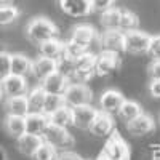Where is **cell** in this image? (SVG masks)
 Returning a JSON list of instances; mask_svg holds the SVG:
<instances>
[{
    "label": "cell",
    "instance_id": "obj_39",
    "mask_svg": "<svg viewBox=\"0 0 160 160\" xmlns=\"http://www.w3.org/2000/svg\"><path fill=\"white\" fill-rule=\"evenodd\" d=\"M13 0H0V7H5V5H11Z\"/></svg>",
    "mask_w": 160,
    "mask_h": 160
},
{
    "label": "cell",
    "instance_id": "obj_22",
    "mask_svg": "<svg viewBox=\"0 0 160 160\" xmlns=\"http://www.w3.org/2000/svg\"><path fill=\"white\" fill-rule=\"evenodd\" d=\"M120 16H122V8L112 7V8H109V10H106V11L101 13L99 22L104 28V31H118Z\"/></svg>",
    "mask_w": 160,
    "mask_h": 160
},
{
    "label": "cell",
    "instance_id": "obj_26",
    "mask_svg": "<svg viewBox=\"0 0 160 160\" xmlns=\"http://www.w3.org/2000/svg\"><path fill=\"white\" fill-rule=\"evenodd\" d=\"M48 120L51 125H56V127H62V128H68L69 125H72V120H74V115H72V108L69 106H62L58 111H55L51 115H48Z\"/></svg>",
    "mask_w": 160,
    "mask_h": 160
},
{
    "label": "cell",
    "instance_id": "obj_19",
    "mask_svg": "<svg viewBox=\"0 0 160 160\" xmlns=\"http://www.w3.org/2000/svg\"><path fill=\"white\" fill-rule=\"evenodd\" d=\"M38 53H40V56H43V58L59 61L61 56H62V42L58 37L48 38L45 42L38 43Z\"/></svg>",
    "mask_w": 160,
    "mask_h": 160
},
{
    "label": "cell",
    "instance_id": "obj_35",
    "mask_svg": "<svg viewBox=\"0 0 160 160\" xmlns=\"http://www.w3.org/2000/svg\"><path fill=\"white\" fill-rule=\"evenodd\" d=\"M55 160H83L82 157H80L77 152H74V151H61V152H58L56 154V157H55Z\"/></svg>",
    "mask_w": 160,
    "mask_h": 160
},
{
    "label": "cell",
    "instance_id": "obj_29",
    "mask_svg": "<svg viewBox=\"0 0 160 160\" xmlns=\"http://www.w3.org/2000/svg\"><path fill=\"white\" fill-rule=\"evenodd\" d=\"M21 15V11L15 5H5L0 7V26H10L13 24Z\"/></svg>",
    "mask_w": 160,
    "mask_h": 160
},
{
    "label": "cell",
    "instance_id": "obj_6",
    "mask_svg": "<svg viewBox=\"0 0 160 160\" xmlns=\"http://www.w3.org/2000/svg\"><path fill=\"white\" fill-rule=\"evenodd\" d=\"M98 42L101 51H111L117 55L125 51V34L120 31H104L98 35Z\"/></svg>",
    "mask_w": 160,
    "mask_h": 160
},
{
    "label": "cell",
    "instance_id": "obj_11",
    "mask_svg": "<svg viewBox=\"0 0 160 160\" xmlns=\"http://www.w3.org/2000/svg\"><path fill=\"white\" fill-rule=\"evenodd\" d=\"M55 71H59V61H56V59L38 56L31 64V74L35 78H38L40 82H42L45 77H48L50 74H53Z\"/></svg>",
    "mask_w": 160,
    "mask_h": 160
},
{
    "label": "cell",
    "instance_id": "obj_20",
    "mask_svg": "<svg viewBox=\"0 0 160 160\" xmlns=\"http://www.w3.org/2000/svg\"><path fill=\"white\" fill-rule=\"evenodd\" d=\"M31 64H32V61L26 55H22V53L10 55V74L26 77L31 72Z\"/></svg>",
    "mask_w": 160,
    "mask_h": 160
},
{
    "label": "cell",
    "instance_id": "obj_40",
    "mask_svg": "<svg viewBox=\"0 0 160 160\" xmlns=\"http://www.w3.org/2000/svg\"><path fill=\"white\" fill-rule=\"evenodd\" d=\"M95 160H109V158H108V157H106V155H104V154L101 152V154H99V155H98V157H96Z\"/></svg>",
    "mask_w": 160,
    "mask_h": 160
},
{
    "label": "cell",
    "instance_id": "obj_13",
    "mask_svg": "<svg viewBox=\"0 0 160 160\" xmlns=\"http://www.w3.org/2000/svg\"><path fill=\"white\" fill-rule=\"evenodd\" d=\"M98 38V32L96 29L93 28V26L90 24H78L75 26V28L72 29V34H71V38L72 42L78 43V45H82L85 48L90 50V45L95 42V40Z\"/></svg>",
    "mask_w": 160,
    "mask_h": 160
},
{
    "label": "cell",
    "instance_id": "obj_2",
    "mask_svg": "<svg viewBox=\"0 0 160 160\" xmlns=\"http://www.w3.org/2000/svg\"><path fill=\"white\" fill-rule=\"evenodd\" d=\"M42 138H43V142L53 146L56 151H69V148H72L75 142L72 135L68 131V128L56 127L51 123H48V127L42 133Z\"/></svg>",
    "mask_w": 160,
    "mask_h": 160
},
{
    "label": "cell",
    "instance_id": "obj_41",
    "mask_svg": "<svg viewBox=\"0 0 160 160\" xmlns=\"http://www.w3.org/2000/svg\"><path fill=\"white\" fill-rule=\"evenodd\" d=\"M0 160H5V152L0 149Z\"/></svg>",
    "mask_w": 160,
    "mask_h": 160
},
{
    "label": "cell",
    "instance_id": "obj_3",
    "mask_svg": "<svg viewBox=\"0 0 160 160\" xmlns=\"http://www.w3.org/2000/svg\"><path fill=\"white\" fill-rule=\"evenodd\" d=\"M91 98H93V93L85 83H69L62 93L64 104L72 109L78 108V106L91 104Z\"/></svg>",
    "mask_w": 160,
    "mask_h": 160
},
{
    "label": "cell",
    "instance_id": "obj_37",
    "mask_svg": "<svg viewBox=\"0 0 160 160\" xmlns=\"http://www.w3.org/2000/svg\"><path fill=\"white\" fill-rule=\"evenodd\" d=\"M149 93L152 98H160V80H151L149 82Z\"/></svg>",
    "mask_w": 160,
    "mask_h": 160
},
{
    "label": "cell",
    "instance_id": "obj_17",
    "mask_svg": "<svg viewBox=\"0 0 160 160\" xmlns=\"http://www.w3.org/2000/svg\"><path fill=\"white\" fill-rule=\"evenodd\" d=\"M154 118L149 115L142 112L141 115H138L136 118H133L131 122L127 123V130L131 133L133 136H142V135H148V133H151L154 130Z\"/></svg>",
    "mask_w": 160,
    "mask_h": 160
},
{
    "label": "cell",
    "instance_id": "obj_10",
    "mask_svg": "<svg viewBox=\"0 0 160 160\" xmlns=\"http://www.w3.org/2000/svg\"><path fill=\"white\" fill-rule=\"evenodd\" d=\"M59 8L62 13L72 18H85L93 13L90 0H59Z\"/></svg>",
    "mask_w": 160,
    "mask_h": 160
},
{
    "label": "cell",
    "instance_id": "obj_5",
    "mask_svg": "<svg viewBox=\"0 0 160 160\" xmlns=\"http://www.w3.org/2000/svg\"><path fill=\"white\" fill-rule=\"evenodd\" d=\"M151 37L144 31H133L125 34V51L131 53V55H144L149 51L151 45Z\"/></svg>",
    "mask_w": 160,
    "mask_h": 160
},
{
    "label": "cell",
    "instance_id": "obj_14",
    "mask_svg": "<svg viewBox=\"0 0 160 160\" xmlns=\"http://www.w3.org/2000/svg\"><path fill=\"white\" fill-rule=\"evenodd\" d=\"M88 130L91 131V135L99 136V138L109 136L111 133L114 131V120H112L111 114H106L102 111H98L95 120L91 122V125H90Z\"/></svg>",
    "mask_w": 160,
    "mask_h": 160
},
{
    "label": "cell",
    "instance_id": "obj_23",
    "mask_svg": "<svg viewBox=\"0 0 160 160\" xmlns=\"http://www.w3.org/2000/svg\"><path fill=\"white\" fill-rule=\"evenodd\" d=\"M3 128L7 135L11 138H19L21 135L26 133V125H24V117L19 115H7L3 120Z\"/></svg>",
    "mask_w": 160,
    "mask_h": 160
},
{
    "label": "cell",
    "instance_id": "obj_36",
    "mask_svg": "<svg viewBox=\"0 0 160 160\" xmlns=\"http://www.w3.org/2000/svg\"><path fill=\"white\" fill-rule=\"evenodd\" d=\"M148 72H149L151 80H160V61L152 59V62L149 64V68H148Z\"/></svg>",
    "mask_w": 160,
    "mask_h": 160
},
{
    "label": "cell",
    "instance_id": "obj_9",
    "mask_svg": "<svg viewBox=\"0 0 160 160\" xmlns=\"http://www.w3.org/2000/svg\"><path fill=\"white\" fill-rule=\"evenodd\" d=\"M68 85H69V80L62 71H55L48 77H45L42 80V83H40V87L45 90V93H51V95H62Z\"/></svg>",
    "mask_w": 160,
    "mask_h": 160
},
{
    "label": "cell",
    "instance_id": "obj_27",
    "mask_svg": "<svg viewBox=\"0 0 160 160\" xmlns=\"http://www.w3.org/2000/svg\"><path fill=\"white\" fill-rule=\"evenodd\" d=\"M139 29V18L136 13H133L130 10H122V16H120V26L118 31L120 32H133Z\"/></svg>",
    "mask_w": 160,
    "mask_h": 160
},
{
    "label": "cell",
    "instance_id": "obj_4",
    "mask_svg": "<svg viewBox=\"0 0 160 160\" xmlns=\"http://www.w3.org/2000/svg\"><path fill=\"white\" fill-rule=\"evenodd\" d=\"M102 154L109 160H130V146L118 135V131L114 130L104 144Z\"/></svg>",
    "mask_w": 160,
    "mask_h": 160
},
{
    "label": "cell",
    "instance_id": "obj_38",
    "mask_svg": "<svg viewBox=\"0 0 160 160\" xmlns=\"http://www.w3.org/2000/svg\"><path fill=\"white\" fill-rule=\"evenodd\" d=\"M152 160H160V148L152 151Z\"/></svg>",
    "mask_w": 160,
    "mask_h": 160
},
{
    "label": "cell",
    "instance_id": "obj_32",
    "mask_svg": "<svg viewBox=\"0 0 160 160\" xmlns=\"http://www.w3.org/2000/svg\"><path fill=\"white\" fill-rule=\"evenodd\" d=\"M90 7H91V11H96L101 15L102 11L115 7V0H90Z\"/></svg>",
    "mask_w": 160,
    "mask_h": 160
},
{
    "label": "cell",
    "instance_id": "obj_33",
    "mask_svg": "<svg viewBox=\"0 0 160 160\" xmlns=\"http://www.w3.org/2000/svg\"><path fill=\"white\" fill-rule=\"evenodd\" d=\"M10 74V53L0 51V80Z\"/></svg>",
    "mask_w": 160,
    "mask_h": 160
},
{
    "label": "cell",
    "instance_id": "obj_24",
    "mask_svg": "<svg viewBox=\"0 0 160 160\" xmlns=\"http://www.w3.org/2000/svg\"><path fill=\"white\" fill-rule=\"evenodd\" d=\"M45 90L37 85L31 90H28L26 93V99H28V106H29V112H42L43 108V101H45Z\"/></svg>",
    "mask_w": 160,
    "mask_h": 160
},
{
    "label": "cell",
    "instance_id": "obj_1",
    "mask_svg": "<svg viewBox=\"0 0 160 160\" xmlns=\"http://www.w3.org/2000/svg\"><path fill=\"white\" fill-rule=\"evenodd\" d=\"M26 35L31 42L34 43H42L48 38H55L58 37V28L56 24L50 21L48 18L45 16H37V18H32L28 26H26Z\"/></svg>",
    "mask_w": 160,
    "mask_h": 160
},
{
    "label": "cell",
    "instance_id": "obj_31",
    "mask_svg": "<svg viewBox=\"0 0 160 160\" xmlns=\"http://www.w3.org/2000/svg\"><path fill=\"white\" fill-rule=\"evenodd\" d=\"M58 151L53 148V146L47 144V142H42V146L34 152V155L31 157L32 160H55Z\"/></svg>",
    "mask_w": 160,
    "mask_h": 160
},
{
    "label": "cell",
    "instance_id": "obj_21",
    "mask_svg": "<svg viewBox=\"0 0 160 160\" xmlns=\"http://www.w3.org/2000/svg\"><path fill=\"white\" fill-rule=\"evenodd\" d=\"M5 111H7V115L26 117V115L29 114V106H28V99H26V95L7 98V101H5Z\"/></svg>",
    "mask_w": 160,
    "mask_h": 160
},
{
    "label": "cell",
    "instance_id": "obj_34",
    "mask_svg": "<svg viewBox=\"0 0 160 160\" xmlns=\"http://www.w3.org/2000/svg\"><path fill=\"white\" fill-rule=\"evenodd\" d=\"M148 53L154 59L160 61V35L151 37V45H149V51Z\"/></svg>",
    "mask_w": 160,
    "mask_h": 160
},
{
    "label": "cell",
    "instance_id": "obj_28",
    "mask_svg": "<svg viewBox=\"0 0 160 160\" xmlns=\"http://www.w3.org/2000/svg\"><path fill=\"white\" fill-rule=\"evenodd\" d=\"M62 106H64L62 95H51V93H47V95H45V101H43L42 112L48 117V115H51L55 111H58L59 108H62Z\"/></svg>",
    "mask_w": 160,
    "mask_h": 160
},
{
    "label": "cell",
    "instance_id": "obj_16",
    "mask_svg": "<svg viewBox=\"0 0 160 160\" xmlns=\"http://www.w3.org/2000/svg\"><path fill=\"white\" fill-rule=\"evenodd\" d=\"M123 101H125V96L118 90H106L99 98V106L102 112L115 114Z\"/></svg>",
    "mask_w": 160,
    "mask_h": 160
},
{
    "label": "cell",
    "instance_id": "obj_30",
    "mask_svg": "<svg viewBox=\"0 0 160 160\" xmlns=\"http://www.w3.org/2000/svg\"><path fill=\"white\" fill-rule=\"evenodd\" d=\"M95 61H96V55L95 53H83L80 58H77L71 68H75V69H83V71H93L95 72Z\"/></svg>",
    "mask_w": 160,
    "mask_h": 160
},
{
    "label": "cell",
    "instance_id": "obj_12",
    "mask_svg": "<svg viewBox=\"0 0 160 160\" xmlns=\"http://www.w3.org/2000/svg\"><path fill=\"white\" fill-rule=\"evenodd\" d=\"M96 114H98V109L93 108L91 104H85V106L74 108L72 109V115H74L72 125H75L80 130H88L90 125H91V122L95 120Z\"/></svg>",
    "mask_w": 160,
    "mask_h": 160
},
{
    "label": "cell",
    "instance_id": "obj_8",
    "mask_svg": "<svg viewBox=\"0 0 160 160\" xmlns=\"http://www.w3.org/2000/svg\"><path fill=\"white\" fill-rule=\"evenodd\" d=\"M122 61L117 53H111V51H101L99 55H96V61H95V74L96 75H109L112 72H115Z\"/></svg>",
    "mask_w": 160,
    "mask_h": 160
},
{
    "label": "cell",
    "instance_id": "obj_18",
    "mask_svg": "<svg viewBox=\"0 0 160 160\" xmlns=\"http://www.w3.org/2000/svg\"><path fill=\"white\" fill-rule=\"evenodd\" d=\"M16 141H18V151H19L22 155L32 157L34 152L40 148V146H42L43 138H42V136H37V135H29V133H24V135H21Z\"/></svg>",
    "mask_w": 160,
    "mask_h": 160
},
{
    "label": "cell",
    "instance_id": "obj_25",
    "mask_svg": "<svg viewBox=\"0 0 160 160\" xmlns=\"http://www.w3.org/2000/svg\"><path fill=\"white\" fill-rule=\"evenodd\" d=\"M142 114V108H141V104L136 102V101H131V99H125L122 102V106L118 108L117 111V115L123 120L125 123L131 122L133 118H136L138 115Z\"/></svg>",
    "mask_w": 160,
    "mask_h": 160
},
{
    "label": "cell",
    "instance_id": "obj_42",
    "mask_svg": "<svg viewBox=\"0 0 160 160\" xmlns=\"http://www.w3.org/2000/svg\"><path fill=\"white\" fill-rule=\"evenodd\" d=\"M2 96H3V95H2V90H0V99H2Z\"/></svg>",
    "mask_w": 160,
    "mask_h": 160
},
{
    "label": "cell",
    "instance_id": "obj_15",
    "mask_svg": "<svg viewBox=\"0 0 160 160\" xmlns=\"http://www.w3.org/2000/svg\"><path fill=\"white\" fill-rule=\"evenodd\" d=\"M50 120L43 112H29L24 117V125H26V133L29 135H37L42 136V133L48 127Z\"/></svg>",
    "mask_w": 160,
    "mask_h": 160
},
{
    "label": "cell",
    "instance_id": "obj_7",
    "mask_svg": "<svg viewBox=\"0 0 160 160\" xmlns=\"http://www.w3.org/2000/svg\"><path fill=\"white\" fill-rule=\"evenodd\" d=\"M0 90H2V95H5L7 98L22 96L28 93V80L21 75L8 74L5 78L0 80Z\"/></svg>",
    "mask_w": 160,
    "mask_h": 160
}]
</instances>
